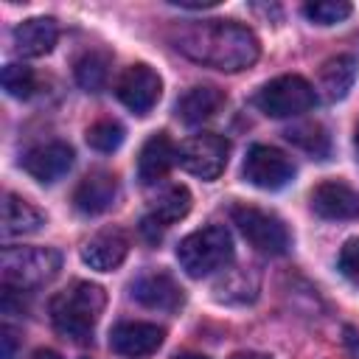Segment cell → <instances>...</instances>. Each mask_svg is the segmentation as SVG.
<instances>
[{
    "instance_id": "484cf974",
    "label": "cell",
    "mask_w": 359,
    "mask_h": 359,
    "mask_svg": "<svg viewBox=\"0 0 359 359\" xmlns=\"http://www.w3.org/2000/svg\"><path fill=\"white\" fill-rule=\"evenodd\" d=\"M123 126L112 118H104V121H95L90 129H87V143L95 149V151H115L121 143H123Z\"/></svg>"
},
{
    "instance_id": "f546056e",
    "label": "cell",
    "mask_w": 359,
    "mask_h": 359,
    "mask_svg": "<svg viewBox=\"0 0 359 359\" xmlns=\"http://www.w3.org/2000/svg\"><path fill=\"white\" fill-rule=\"evenodd\" d=\"M230 359H272V356H266V353H258V351H238V353H233Z\"/></svg>"
},
{
    "instance_id": "3957f363",
    "label": "cell",
    "mask_w": 359,
    "mask_h": 359,
    "mask_svg": "<svg viewBox=\"0 0 359 359\" xmlns=\"http://www.w3.org/2000/svg\"><path fill=\"white\" fill-rule=\"evenodd\" d=\"M62 269V255L50 247H6L0 258L3 289L28 292L39 289L56 278Z\"/></svg>"
},
{
    "instance_id": "ffe728a7",
    "label": "cell",
    "mask_w": 359,
    "mask_h": 359,
    "mask_svg": "<svg viewBox=\"0 0 359 359\" xmlns=\"http://www.w3.org/2000/svg\"><path fill=\"white\" fill-rule=\"evenodd\" d=\"M356 59L351 53H339L334 59H328L320 70V93L325 101H342L348 95V90L356 81Z\"/></svg>"
},
{
    "instance_id": "603a6c76",
    "label": "cell",
    "mask_w": 359,
    "mask_h": 359,
    "mask_svg": "<svg viewBox=\"0 0 359 359\" xmlns=\"http://www.w3.org/2000/svg\"><path fill=\"white\" fill-rule=\"evenodd\" d=\"M286 137H289V143H294L297 149H303V151H309V154H314V157H320V160H325L328 151H331L328 135H325L323 123H317V121L292 126V129L286 132Z\"/></svg>"
},
{
    "instance_id": "ac0fdd59",
    "label": "cell",
    "mask_w": 359,
    "mask_h": 359,
    "mask_svg": "<svg viewBox=\"0 0 359 359\" xmlns=\"http://www.w3.org/2000/svg\"><path fill=\"white\" fill-rule=\"evenodd\" d=\"M42 224H45V213L39 208H34L31 202H25L22 196L11 191L3 194V236L6 238L31 236L42 230Z\"/></svg>"
},
{
    "instance_id": "9a60e30c",
    "label": "cell",
    "mask_w": 359,
    "mask_h": 359,
    "mask_svg": "<svg viewBox=\"0 0 359 359\" xmlns=\"http://www.w3.org/2000/svg\"><path fill=\"white\" fill-rule=\"evenodd\" d=\"M11 39H14V50L20 56L36 59V56H45L53 50L56 39H59V28H56L53 17H31L14 28Z\"/></svg>"
},
{
    "instance_id": "8992f818",
    "label": "cell",
    "mask_w": 359,
    "mask_h": 359,
    "mask_svg": "<svg viewBox=\"0 0 359 359\" xmlns=\"http://www.w3.org/2000/svg\"><path fill=\"white\" fill-rule=\"evenodd\" d=\"M236 227L241 230V236L258 250V252H266V255H283L289 247H292V236H289V227L283 224V219H278L275 213L269 210H261V208H252V205H236L230 210Z\"/></svg>"
},
{
    "instance_id": "2e32d148",
    "label": "cell",
    "mask_w": 359,
    "mask_h": 359,
    "mask_svg": "<svg viewBox=\"0 0 359 359\" xmlns=\"http://www.w3.org/2000/svg\"><path fill=\"white\" fill-rule=\"evenodd\" d=\"M126 252H129V238H126L121 230H101V233H95L90 241H84V247H81V261H84L90 269L112 272L115 266L123 264Z\"/></svg>"
},
{
    "instance_id": "7a4b0ae2",
    "label": "cell",
    "mask_w": 359,
    "mask_h": 359,
    "mask_svg": "<svg viewBox=\"0 0 359 359\" xmlns=\"http://www.w3.org/2000/svg\"><path fill=\"white\" fill-rule=\"evenodd\" d=\"M104 306L107 294L98 283L76 280L50 300V323L62 337L73 342H87L95 331Z\"/></svg>"
},
{
    "instance_id": "5bb4252c",
    "label": "cell",
    "mask_w": 359,
    "mask_h": 359,
    "mask_svg": "<svg viewBox=\"0 0 359 359\" xmlns=\"http://www.w3.org/2000/svg\"><path fill=\"white\" fill-rule=\"evenodd\" d=\"M115 199H118V180L109 171L87 174L73 191V205L84 216H98V213L109 210L115 205Z\"/></svg>"
},
{
    "instance_id": "9c48e42d",
    "label": "cell",
    "mask_w": 359,
    "mask_h": 359,
    "mask_svg": "<svg viewBox=\"0 0 359 359\" xmlns=\"http://www.w3.org/2000/svg\"><path fill=\"white\" fill-rule=\"evenodd\" d=\"M115 93L126 109H132L135 115H149L163 95V79L149 65L137 62L121 73Z\"/></svg>"
},
{
    "instance_id": "8fae6325",
    "label": "cell",
    "mask_w": 359,
    "mask_h": 359,
    "mask_svg": "<svg viewBox=\"0 0 359 359\" xmlns=\"http://www.w3.org/2000/svg\"><path fill=\"white\" fill-rule=\"evenodd\" d=\"M73 157L76 154L67 143L50 140V143H39V146L28 149L20 163L25 168V174H31L36 182H56L73 168Z\"/></svg>"
},
{
    "instance_id": "30bf717a",
    "label": "cell",
    "mask_w": 359,
    "mask_h": 359,
    "mask_svg": "<svg viewBox=\"0 0 359 359\" xmlns=\"http://www.w3.org/2000/svg\"><path fill=\"white\" fill-rule=\"evenodd\" d=\"M311 210L328 222L359 219V191L339 180H325L311 191Z\"/></svg>"
},
{
    "instance_id": "6da1fadb",
    "label": "cell",
    "mask_w": 359,
    "mask_h": 359,
    "mask_svg": "<svg viewBox=\"0 0 359 359\" xmlns=\"http://www.w3.org/2000/svg\"><path fill=\"white\" fill-rule=\"evenodd\" d=\"M174 48L196 65L238 73L258 62V36L236 20H202L185 22L171 31Z\"/></svg>"
},
{
    "instance_id": "4fadbf2b",
    "label": "cell",
    "mask_w": 359,
    "mask_h": 359,
    "mask_svg": "<svg viewBox=\"0 0 359 359\" xmlns=\"http://www.w3.org/2000/svg\"><path fill=\"white\" fill-rule=\"evenodd\" d=\"M129 292L140 306L157 311H177L185 303L182 286L168 272H146L129 286Z\"/></svg>"
},
{
    "instance_id": "7c38bea8",
    "label": "cell",
    "mask_w": 359,
    "mask_h": 359,
    "mask_svg": "<svg viewBox=\"0 0 359 359\" xmlns=\"http://www.w3.org/2000/svg\"><path fill=\"white\" fill-rule=\"evenodd\" d=\"M163 339H165V331L160 325L143 323V320H126L109 331V348L129 359L154 353L163 345Z\"/></svg>"
},
{
    "instance_id": "4316f807",
    "label": "cell",
    "mask_w": 359,
    "mask_h": 359,
    "mask_svg": "<svg viewBox=\"0 0 359 359\" xmlns=\"http://www.w3.org/2000/svg\"><path fill=\"white\" fill-rule=\"evenodd\" d=\"M337 266L345 278H359V238H348L339 250Z\"/></svg>"
},
{
    "instance_id": "f1b7e54d",
    "label": "cell",
    "mask_w": 359,
    "mask_h": 359,
    "mask_svg": "<svg viewBox=\"0 0 359 359\" xmlns=\"http://www.w3.org/2000/svg\"><path fill=\"white\" fill-rule=\"evenodd\" d=\"M3 359H11V353H14V334L8 331V328H3Z\"/></svg>"
},
{
    "instance_id": "7402d4cb",
    "label": "cell",
    "mask_w": 359,
    "mask_h": 359,
    "mask_svg": "<svg viewBox=\"0 0 359 359\" xmlns=\"http://www.w3.org/2000/svg\"><path fill=\"white\" fill-rule=\"evenodd\" d=\"M76 81L87 90V93H98L107 79H109V53L104 50H87L84 56L76 59Z\"/></svg>"
},
{
    "instance_id": "d6986e66",
    "label": "cell",
    "mask_w": 359,
    "mask_h": 359,
    "mask_svg": "<svg viewBox=\"0 0 359 359\" xmlns=\"http://www.w3.org/2000/svg\"><path fill=\"white\" fill-rule=\"evenodd\" d=\"M224 104V93L213 84H199V87H191L180 101H177V118L188 126L194 123H202L208 118H213Z\"/></svg>"
},
{
    "instance_id": "277c9868",
    "label": "cell",
    "mask_w": 359,
    "mask_h": 359,
    "mask_svg": "<svg viewBox=\"0 0 359 359\" xmlns=\"http://www.w3.org/2000/svg\"><path fill=\"white\" fill-rule=\"evenodd\" d=\"M177 261L191 278H205L233 261V238L222 224L188 233L177 247Z\"/></svg>"
},
{
    "instance_id": "ba28073f",
    "label": "cell",
    "mask_w": 359,
    "mask_h": 359,
    "mask_svg": "<svg viewBox=\"0 0 359 359\" xmlns=\"http://www.w3.org/2000/svg\"><path fill=\"white\" fill-rule=\"evenodd\" d=\"M241 174L250 185L261 188V191H280L283 185L292 182L294 177V163L275 146H264L255 143L241 165Z\"/></svg>"
},
{
    "instance_id": "1f68e13d",
    "label": "cell",
    "mask_w": 359,
    "mask_h": 359,
    "mask_svg": "<svg viewBox=\"0 0 359 359\" xmlns=\"http://www.w3.org/2000/svg\"><path fill=\"white\" fill-rule=\"evenodd\" d=\"M174 359H208V356H202V353H180Z\"/></svg>"
},
{
    "instance_id": "5b68a950",
    "label": "cell",
    "mask_w": 359,
    "mask_h": 359,
    "mask_svg": "<svg viewBox=\"0 0 359 359\" xmlns=\"http://www.w3.org/2000/svg\"><path fill=\"white\" fill-rule=\"evenodd\" d=\"M314 101H317L314 87L303 76H294V73L266 81L255 95V107L269 118L303 115V112H309L314 107Z\"/></svg>"
},
{
    "instance_id": "d6a6232c",
    "label": "cell",
    "mask_w": 359,
    "mask_h": 359,
    "mask_svg": "<svg viewBox=\"0 0 359 359\" xmlns=\"http://www.w3.org/2000/svg\"><path fill=\"white\" fill-rule=\"evenodd\" d=\"M353 146H356V154H359V126H356V135H353Z\"/></svg>"
},
{
    "instance_id": "d4e9b609",
    "label": "cell",
    "mask_w": 359,
    "mask_h": 359,
    "mask_svg": "<svg viewBox=\"0 0 359 359\" xmlns=\"http://www.w3.org/2000/svg\"><path fill=\"white\" fill-rule=\"evenodd\" d=\"M3 90L11 95V98H31L34 90H36V76L31 67L25 65H6L3 67Z\"/></svg>"
},
{
    "instance_id": "e0dca14e",
    "label": "cell",
    "mask_w": 359,
    "mask_h": 359,
    "mask_svg": "<svg viewBox=\"0 0 359 359\" xmlns=\"http://www.w3.org/2000/svg\"><path fill=\"white\" fill-rule=\"evenodd\" d=\"M174 163H177V146L171 143V137L165 132H154L140 149L137 177H140L143 185H154L168 174V168Z\"/></svg>"
},
{
    "instance_id": "cb8c5ba5",
    "label": "cell",
    "mask_w": 359,
    "mask_h": 359,
    "mask_svg": "<svg viewBox=\"0 0 359 359\" xmlns=\"http://www.w3.org/2000/svg\"><path fill=\"white\" fill-rule=\"evenodd\" d=\"M351 3L345 0H317V3H306L303 14L314 22V25H337L342 20L351 17Z\"/></svg>"
},
{
    "instance_id": "52a82bcc",
    "label": "cell",
    "mask_w": 359,
    "mask_h": 359,
    "mask_svg": "<svg viewBox=\"0 0 359 359\" xmlns=\"http://www.w3.org/2000/svg\"><path fill=\"white\" fill-rule=\"evenodd\" d=\"M227 154H230V143L222 137V135H213V132H202V135H194L188 137L180 149H177V163L199 177V180H216L224 165H227Z\"/></svg>"
},
{
    "instance_id": "4dcf8cb0",
    "label": "cell",
    "mask_w": 359,
    "mask_h": 359,
    "mask_svg": "<svg viewBox=\"0 0 359 359\" xmlns=\"http://www.w3.org/2000/svg\"><path fill=\"white\" fill-rule=\"evenodd\" d=\"M31 359H62V353H56V351H50V348H42V351H36Z\"/></svg>"
},
{
    "instance_id": "83f0119b",
    "label": "cell",
    "mask_w": 359,
    "mask_h": 359,
    "mask_svg": "<svg viewBox=\"0 0 359 359\" xmlns=\"http://www.w3.org/2000/svg\"><path fill=\"white\" fill-rule=\"evenodd\" d=\"M342 342L351 359H359V328L356 325H345L342 328Z\"/></svg>"
},
{
    "instance_id": "44dd1931",
    "label": "cell",
    "mask_w": 359,
    "mask_h": 359,
    "mask_svg": "<svg viewBox=\"0 0 359 359\" xmlns=\"http://www.w3.org/2000/svg\"><path fill=\"white\" fill-rule=\"evenodd\" d=\"M191 202L194 199H191V191L185 185H168L165 191H160L154 196L146 222H151V224H157L163 230V227H168V224H174L180 219H185L188 210H191Z\"/></svg>"
}]
</instances>
